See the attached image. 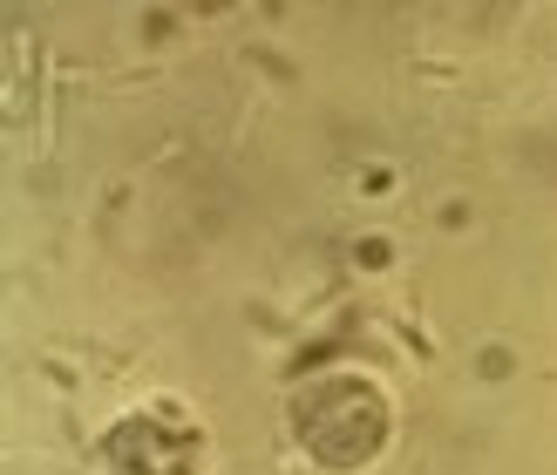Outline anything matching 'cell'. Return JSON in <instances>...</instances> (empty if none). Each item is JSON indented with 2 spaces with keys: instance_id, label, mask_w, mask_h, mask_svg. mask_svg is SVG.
I'll use <instances>...</instances> for the list:
<instances>
[{
  "instance_id": "obj_1",
  "label": "cell",
  "mask_w": 557,
  "mask_h": 475,
  "mask_svg": "<svg viewBox=\"0 0 557 475\" xmlns=\"http://www.w3.org/2000/svg\"><path fill=\"white\" fill-rule=\"evenodd\" d=\"M293 441L326 475H354L387 449V401L360 374H320L293 395Z\"/></svg>"
},
{
  "instance_id": "obj_2",
  "label": "cell",
  "mask_w": 557,
  "mask_h": 475,
  "mask_svg": "<svg viewBox=\"0 0 557 475\" xmlns=\"http://www.w3.org/2000/svg\"><path fill=\"white\" fill-rule=\"evenodd\" d=\"M205 435H190L163 414H123L102 435V475H198Z\"/></svg>"
}]
</instances>
